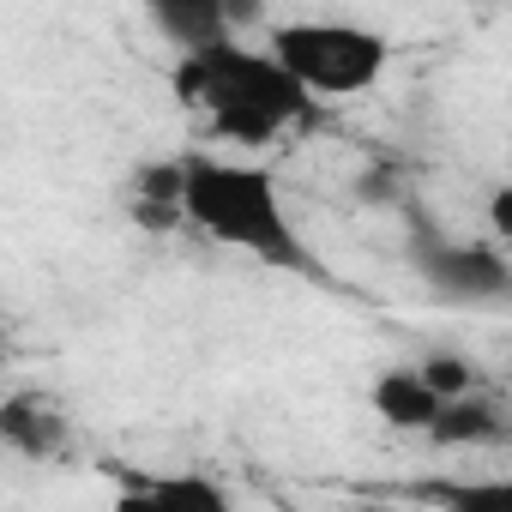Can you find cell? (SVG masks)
<instances>
[{"instance_id":"obj_1","label":"cell","mask_w":512,"mask_h":512,"mask_svg":"<svg viewBox=\"0 0 512 512\" xmlns=\"http://www.w3.org/2000/svg\"><path fill=\"white\" fill-rule=\"evenodd\" d=\"M175 97L211 121V133L235 145H272L278 133L314 115V97L266 55L247 43H217L199 55H175Z\"/></svg>"},{"instance_id":"obj_4","label":"cell","mask_w":512,"mask_h":512,"mask_svg":"<svg viewBox=\"0 0 512 512\" xmlns=\"http://www.w3.org/2000/svg\"><path fill=\"white\" fill-rule=\"evenodd\" d=\"M410 260L422 284L452 308H500L512 302V260L488 241H452V235H416Z\"/></svg>"},{"instance_id":"obj_9","label":"cell","mask_w":512,"mask_h":512,"mask_svg":"<svg viewBox=\"0 0 512 512\" xmlns=\"http://www.w3.org/2000/svg\"><path fill=\"white\" fill-rule=\"evenodd\" d=\"M428 440L434 446H500V440H512V416L500 410V398L470 392V398H452L440 410V422H434Z\"/></svg>"},{"instance_id":"obj_11","label":"cell","mask_w":512,"mask_h":512,"mask_svg":"<svg viewBox=\"0 0 512 512\" xmlns=\"http://www.w3.org/2000/svg\"><path fill=\"white\" fill-rule=\"evenodd\" d=\"M422 380L452 404V398H470V392H482V380H476V368L464 362V356H452V350H440V356H428L422 362Z\"/></svg>"},{"instance_id":"obj_5","label":"cell","mask_w":512,"mask_h":512,"mask_svg":"<svg viewBox=\"0 0 512 512\" xmlns=\"http://www.w3.org/2000/svg\"><path fill=\"white\" fill-rule=\"evenodd\" d=\"M115 512H235L223 482L199 470H169V476H127L115 494Z\"/></svg>"},{"instance_id":"obj_6","label":"cell","mask_w":512,"mask_h":512,"mask_svg":"<svg viewBox=\"0 0 512 512\" xmlns=\"http://www.w3.org/2000/svg\"><path fill=\"white\" fill-rule=\"evenodd\" d=\"M241 19H247V13L223 7V0H151V25H157L181 55L235 43V25H241Z\"/></svg>"},{"instance_id":"obj_2","label":"cell","mask_w":512,"mask_h":512,"mask_svg":"<svg viewBox=\"0 0 512 512\" xmlns=\"http://www.w3.org/2000/svg\"><path fill=\"white\" fill-rule=\"evenodd\" d=\"M187 223L205 229L223 247L253 253L272 272H314V253L302 229L284 211L278 175L260 163H229V157H187Z\"/></svg>"},{"instance_id":"obj_7","label":"cell","mask_w":512,"mask_h":512,"mask_svg":"<svg viewBox=\"0 0 512 512\" xmlns=\"http://www.w3.org/2000/svg\"><path fill=\"white\" fill-rule=\"evenodd\" d=\"M0 440H7L19 458H49V452L67 446V422L49 404V392L19 386V392H7V404H0Z\"/></svg>"},{"instance_id":"obj_8","label":"cell","mask_w":512,"mask_h":512,"mask_svg":"<svg viewBox=\"0 0 512 512\" xmlns=\"http://www.w3.org/2000/svg\"><path fill=\"white\" fill-rule=\"evenodd\" d=\"M368 404H374L392 428H404V434H434V422H440V410H446V398L422 380V368H386V374L368 386Z\"/></svg>"},{"instance_id":"obj_3","label":"cell","mask_w":512,"mask_h":512,"mask_svg":"<svg viewBox=\"0 0 512 512\" xmlns=\"http://www.w3.org/2000/svg\"><path fill=\"white\" fill-rule=\"evenodd\" d=\"M266 55L308 97H362L380 85L392 61L386 37L356 19H284L266 31Z\"/></svg>"},{"instance_id":"obj_12","label":"cell","mask_w":512,"mask_h":512,"mask_svg":"<svg viewBox=\"0 0 512 512\" xmlns=\"http://www.w3.org/2000/svg\"><path fill=\"white\" fill-rule=\"evenodd\" d=\"M488 229H494L500 241H512V181L488 193Z\"/></svg>"},{"instance_id":"obj_10","label":"cell","mask_w":512,"mask_h":512,"mask_svg":"<svg viewBox=\"0 0 512 512\" xmlns=\"http://www.w3.org/2000/svg\"><path fill=\"white\" fill-rule=\"evenodd\" d=\"M416 500L428 512H512V476H434Z\"/></svg>"}]
</instances>
